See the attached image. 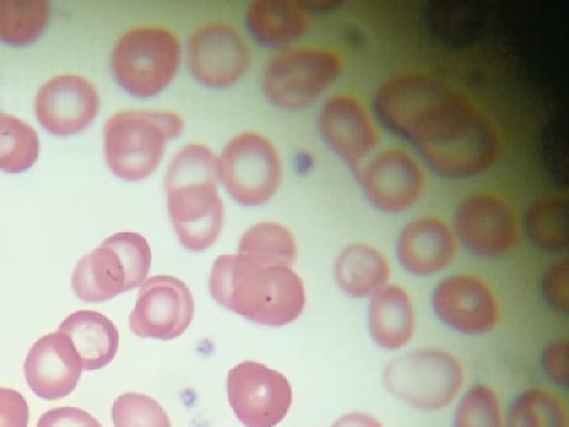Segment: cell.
<instances>
[{
    "label": "cell",
    "mask_w": 569,
    "mask_h": 427,
    "mask_svg": "<svg viewBox=\"0 0 569 427\" xmlns=\"http://www.w3.org/2000/svg\"><path fill=\"white\" fill-rule=\"evenodd\" d=\"M100 98L96 87L80 75H57L37 91L34 112L40 125L57 136L76 135L97 117Z\"/></svg>",
    "instance_id": "cell-17"
},
{
    "label": "cell",
    "mask_w": 569,
    "mask_h": 427,
    "mask_svg": "<svg viewBox=\"0 0 569 427\" xmlns=\"http://www.w3.org/2000/svg\"><path fill=\"white\" fill-rule=\"evenodd\" d=\"M238 252L258 260L292 266L298 247L292 231L277 221H259L247 228L238 244Z\"/></svg>",
    "instance_id": "cell-26"
},
{
    "label": "cell",
    "mask_w": 569,
    "mask_h": 427,
    "mask_svg": "<svg viewBox=\"0 0 569 427\" xmlns=\"http://www.w3.org/2000/svg\"><path fill=\"white\" fill-rule=\"evenodd\" d=\"M23 371L28 386L38 397L56 400L76 389L82 367L70 339L57 330L32 345Z\"/></svg>",
    "instance_id": "cell-19"
},
{
    "label": "cell",
    "mask_w": 569,
    "mask_h": 427,
    "mask_svg": "<svg viewBox=\"0 0 569 427\" xmlns=\"http://www.w3.org/2000/svg\"><path fill=\"white\" fill-rule=\"evenodd\" d=\"M529 241L539 250L561 254L568 249V200L550 195L535 200L523 216Z\"/></svg>",
    "instance_id": "cell-24"
},
{
    "label": "cell",
    "mask_w": 569,
    "mask_h": 427,
    "mask_svg": "<svg viewBox=\"0 0 569 427\" xmlns=\"http://www.w3.org/2000/svg\"><path fill=\"white\" fill-rule=\"evenodd\" d=\"M318 129L325 143L357 178L379 141L370 113L360 99L349 92L329 96L320 107Z\"/></svg>",
    "instance_id": "cell-16"
},
{
    "label": "cell",
    "mask_w": 569,
    "mask_h": 427,
    "mask_svg": "<svg viewBox=\"0 0 569 427\" xmlns=\"http://www.w3.org/2000/svg\"><path fill=\"white\" fill-rule=\"evenodd\" d=\"M451 228L457 242L469 255L497 260L515 248L520 225L506 199L493 192L476 191L458 202Z\"/></svg>",
    "instance_id": "cell-11"
},
{
    "label": "cell",
    "mask_w": 569,
    "mask_h": 427,
    "mask_svg": "<svg viewBox=\"0 0 569 427\" xmlns=\"http://www.w3.org/2000/svg\"><path fill=\"white\" fill-rule=\"evenodd\" d=\"M72 342L83 370H97L109 365L119 347L114 324L96 310H77L58 327Z\"/></svg>",
    "instance_id": "cell-23"
},
{
    "label": "cell",
    "mask_w": 569,
    "mask_h": 427,
    "mask_svg": "<svg viewBox=\"0 0 569 427\" xmlns=\"http://www.w3.org/2000/svg\"><path fill=\"white\" fill-rule=\"evenodd\" d=\"M331 427H385L372 414L366 411L346 413Z\"/></svg>",
    "instance_id": "cell-35"
},
{
    "label": "cell",
    "mask_w": 569,
    "mask_h": 427,
    "mask_svg": "<svg viewBox=\"0 0 569 427\" xmlns=\"http://www.w3.org/2000/svg\"><path fill=\"white\" fill-rule=\"evenodd\" d=\"M342 59L335 49L318 44L277 51L261 73V91L273 107L298 111L313 105L338 79Z\"/></svg>",
    "instance_id": "cell-7"
},
{
    "label": "cell",
    "mask_w": 569,
    "mask_h": 427,
    "mask_svg": "<svg viewBox=\"0 0 569 427\" xmlns=\"http://www.w3.org/2000/svg\"><path fill=\"white\" fill-rule=\"evenodd\" d=\"M303 8L309 11H327L337 7L339 3L336 1L323 0H303L300 1Z\"/></svg>",
    "instance_id": "cell-36"
},
{
    "label": "cell",
    "mask_w": 569,
    "mask_h": 427,
    "mask_svg": "<svg viewBox=\"0 0 569 427\" xmlns=\"http://www.w3.org/2000/svg\"><path fill=\"white\" fill-rule=\"evenodd\" d=\"M455 403L450 427H503L500 399L491 386L473 383Z\"/></svg>",
    "instance_id": "cell-29"
},
{
    "label": "cell",
    "mask_w": 569,
    "mask_h": 427,
    "mask_svg": "<svg viewBox=\"0 0 569 427\" xmlns=\"http://www.w3.org/2000/svg\"><path fill=\"white\" fill-rule=\"evenodd\" d=\"M457 240L451 226L439 216L409 220L395 241L396 259L403 271L417 278L432 277L451 265Z\"/></svg>",
    "instance_id": "cell-18"
},
{
    "label": "cell",
    "mask_w": 569,
    "mask_h": 427,
    "mask_svg": "<svg viewBox=\"0 0 569 427\" xmlns=\"http://www.w3.org/2000/svg\"><path fill=\"white\" fill-rule=\"evenodd\" d=\"M381 383L405 405L421 411H439L455 403L462 391L465 370L449 350L423 347L390 359L381 371Z\"/></svg>",
    "instance_id": "cell-6"
},
{
    "label": "cell",
    "mask_w": 569,
    "mask_h": 427,
    "mask_svg": "<svg viewBox=\"0 0 569 427\" xmlns=\"http://www.w3.org/2000/svg\"><path fill=\"white\" fill-rule=\"evenodd\" d=\"M183 44L167 26L144 23L122 32L110 53V71L129 96L148 100L166 91L182 63Z\"/></svg>",
    "instance_id": "cell-5"
},
{
    "label": "cell",
    "mask_w": 569,
    "mask_h": 427,
    "mask_svg": "<svg viewBox=\"0 0 569 427\" xmlns=\"http://www.w3.org/2000/svg\"><path fill=\"white\" fill-rule=\"evenodd\" d=\"M50 7L46 0H0V41L26 46L44 31Z\"/></svg>",
    "instance_id": "cell-27"
},
{
    "label": "cell",
    "mask_w": 569,
    "mask_h": 427,
    "mask_svg": "<svg viewBox=\"0 0 569 427\" xmlns=\"http://www.w3.org/2000/svg\"><path fill=\"white\" fill-rule=\"evenodd\" d=\"M568 408L562 398L543 387L517 394L503 411V427H568Z\"/></svg>",
    "instance_id": "cell-25"
},
{
    "label": "cell",
    "mask_w": 569,
    "mask_h": 427,
    "mask_svg": "<svg viewBox=\"0 0 569 427\" xmlns=\"http://www.w3.org/2000/svg\"><path fill=\"white\" fill-rule=\"evenodd\" d=\"M227 396L246 427H274L292 403V389L286 376L253 360L241 361L228 371Z\"/></svg>",
    "instance_id": "cell-13"
},
{
    "label": "cell",
    "mask_w": 569,
    "mask_h": 427,
    "mask_svg": "<svg viewBox=\"0 0 569 427\" xmlns=\"http://www.w3.org/2000/svg\"><path fill=\"white\" fill-rule=\"evenodd\" d=\"M163 187L180 245L192 252L209 249L219 238L224 216L217 153L202 142L184 143L168 162Z\"/></svg>",
    "instance_id": "cell-3"
},
{
    "label": "cell",
    "mask_w": 569,
    "mask_h": 427,
    "mask_svg": "<svg viewBox=\"0 0 569 427\" xmlns=\"http://www.w3.org/2000/svg\"><path fill=\"white\" fill-rule=\"evenodd\" d=\"M539 295L552 312L568 315L569 311V262L558 259L545 268L539 279Z\"/></svg>",
    "instance_id": "cell-31"
},
{
    "label": "cell",
    "mask_w": 569,
    "mask_h": 427,
    "mask_svg": "<svg viewBox=\"0 0 569 427\" xmlns=\"http://www.w3.org/2000/svg\"><path fill=\"white\" fill-rule=\"evenodd\" d=\"M29 407L17 390L0 387V427H28Z\"/></svg>",
    "instance_id": "cell-34"
},
{
    "label": "cell",
    "mask_w": 569,
    "mask_h": 427,
    "mask_svg": "<svg viewBox=\"0 0 569 427\" xmlns=\"http://www.w3.org/2000/svg\"><path fill=\"white\" fill-rule=\"evenodd\" d=\"M111 417L114 427H171L161 405L150 396L124 393L112 404Z\"/></svg>",
    "instance_id": "cell-30"
},
{
    "label": "cell",
    "mask_w": 569,
    "mask_h": 427,
    "mask_svg": "<svg viewBox=\"0 0 569 427\" xmlns=\"http://www.w3.org/2000/svg\"><path fill=\"white\" fill-rule=\"evenodd\" d=\"M220 187L238 205L259 207L277 193L282 162L274 143L263 133L233 135L217 153Z\"/></svg>",
    "instance_id": "cell-9"
},
{
    "label": "cell",
    "mask_w": 569,
    "mask_h": 427,
    "mask_svg": "<svg viewBox=\"0 0 569 427\" xmlns=\"http://www.w3.org/2000/svg\"><path fill=\"white\" fill-rule=\"evenodd\" d=\"M38 155L36 130L24 120L0 111V170L22 172L37 161Z\"/></svg>",
    "instance_id": "cell-28"
},
{
    "label": "cell",
    "mask_w": 569,
    "mask_h": 427,
    "mask_svg": "<svg viewBox=\"0 0 569 427\" xmlns=\"http://www.w3.org/2000/svg\"><path fill=\"white\" fill-rule=\"evenodd\" d=\"M430 305L438 321L459 335L483 336L499 322L496 291L476 274L456 272L438 280L430 294Z\"/></svg>",
    "instance_id": "cell-12"
},
{
    "label": "cell",
    "mask_w": 569,
    "mask_h": 427,
    "mask_svg": "<svg viewBox=\"0 0 569 427\" xmlns=\"http://www.w3.org/2000/svg\"><path fill=\"white\" fill-rule=\"evenodd\" d=\"M391 267L387 257L367 242L345 246L333 264L338 288L352 299H369L390 282Z\"/></svg>",
    "instance_id": "cell-22"
},
{
    "label": "cell",
    "mask_w": 569,
    "mask_h": 427,
    "mask_svg": "<svg viewBox=\"0 0 569 427\" xmlns=\"http://www.w3.org/2000/svg\"><path fill=\"white\" fill-rule=\"evenodd\" d=\"M183 130V117L171 109L119 110L103 126L107 166L121 180L143 181L160 167L168 145Z\"/></svg>",
    "instance_id": "cell-4"
},
{
    "label": "cell",
    "mask_w": 569,
    "mask_h": 427,
    "mask_svg": "<svg viewBox=\"0 0 569 427\" xmlns=\"http://www.w3.org/2000/svg\"><path fill=\"white\" fill-rule=\"evenodd\" d=\"M150 267L147 239L136 231H118L77 262L71 287L84 302H103L140 287Z\"/></svg>",
    "instance_id": "cell-8"
},
{
    "label": "cell",
    "mask_w": 569,
    "mask_h": 427,
    "mask_svg": "<svg viewBox=\"0 0 569 427\" xmlns=\"http://www.w3.org/2000/svg\"><path fill=\"white\" fill-rule=\"evenodd\" d=\"M539 366L546 379L556 387L569 386V341L558 337L548 341L539 356Z\"/></svg>",
    "instance_id": "cell-32"
},
{
    "label": "cell",
    "mask_w": 569,
    "mask_h": 427,
    "mask_svg": "<svg viewBox=\"0 0 569 427\" xmlns=\"http://www.w3.org/2000/svg\"><path fill=\"white\" fill-rule=\"evenodd\" d=\"M356 179L369 205L391 215L411 208L425 187V175L417 160L397 147L375 155Z\"/></svg>",
    "instance_id": "cell-15"
},
{
    "label": "cell",
    "mask_w": 569,
    "mask_h": 427,
    "mask_svg": "<svg viewBox=\"0 0 569 427\" xmlns=\"http://www.w3.org/2000/svg\"><path fill=\"white\" fill-rule=\"evenodd\" d=\"M373 110L383 127L408 140L440 177L467 179L497 158L493 123L463 91L436 76L390 77L376 91Z\"/></svg>",
    "instance_id": "cell-1"
},
{
    "label": "cell",
    "mask_w": 569,
    "mask_h": 427,
    "mask_svg": "<svg viewBox=\"0 0 569 427\" xmlns=\"http://www.w3.org/2000/svg\"><path fill=\"white\" fill-rule=\"evenodd\" d=\"M367 330L373 344L386 351H399L411 342L416 312L406 288L389 282L368 299Z\"/></svg>",
    "instance_id": "cell-20"
},
{
    "label": "cell",
    "mask_w": 569,
    "mask_h": 427,
    "mask_svg": "<svg viewBox=\"0 0 569 427\" xmlns=\"http://www.w3.org/2000/svg\"><path fill=\"white\" fill-rule=\"evenodd\" d=\"M37 427H102L89 413L78 407H57L43 413Z\"/></svg>",
    "instance_id": "cell-33"
},
{
    "label": "cell",
    "mask_w": 569,
    "mask_h": 427,
    "mask_svg": "<svg viewBox=\"0 0 569 427\" xmlns=\"http://www.w3.org/2000/svg\"><path fill=\"white\" fill-rule=\"evenodd\" d=\"M243 23L257 44L280 51L295 46L306 33L309 12L300 1L254 0L244 10Z\"/></svg>",
    "instance_id": "cell-21"
},
{
    "label": "cell",
    "mask_w": 569,
    "mask_h": 427,
    "mask_svg": "<svg viewBox=\"0 0 569 427\" xmlns=\"http://www.w3.org/2000/svg\"><path fill=\"white\" fill-rule=\"evenodd\" d=\"M193 314L194 302L188 286L177 277L156 275L140 286L129 327L141 338L172 340L186 331Z\"/></svg>",
    "instance_id": "cell-14"
},
{
    "label": "cell",
    "mask_w": 569,
    "mask_h": 427,
    "mask_svg": "<svg viewBox=\"0 0 569 427\" xmlns=\"http://www.w3.org/2000/svg\"><path fill=\"white\" fill-rule=\"evenodd\" d=\"M209 290L224 309L270 327L297 320L306 305L303 281L291 266L264 262L239 252L214 259Z\"/></svg>",
    "instance_id": "cell-2"
},
{
    "label": "cell",
    "mask_w": 569,
    "mask_h": 427,
    "mask_svg": "<svg viewBox=\"0 0 569 427\" xmlns=\"http://www.w3.org/2000/svg\"><path fill=\"white\" fill-rule=\"evenodd\" d=\"M182 62L198 85L210 90H226L237 85L249 70L251 50L233 24L208 21L187 37Z\"/></svg>",
    "instance_id": "cell-10"
}]
</instances>
